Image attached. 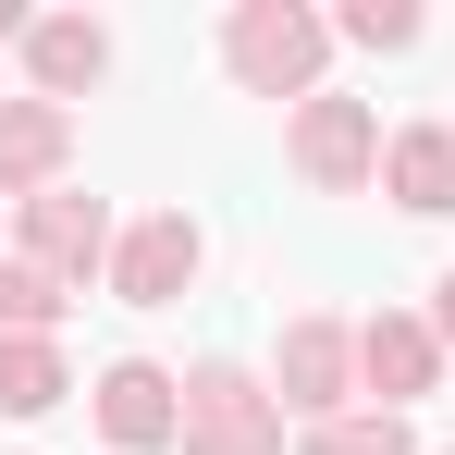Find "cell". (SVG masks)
<instances>
[{"mask_svg":"<svg viewBox=\"0 0 455 455\" xmlns=\"http://www.w3.org/2000/svg\"><path fill=\"white\" fill-rule=\"evenodd\" d=\"M345 381H357V332L345 320H283V357H271L283 419H345Z\"/></svg>","mask_w":455,"mask_h":455,"instance_id":"cell-3","label":"cell"},{"mask_svg":"<svg viewBox=\"0 0 455 455\" xmlns=\"http://www.w3.org/2000/svg\"><path fill=\"white\" fill-rule=\"evenodd\" d=\"M75 160V111L62 99H0V197H50Z\"/></svg>","mask_w":455,"mask_h":455,"instance_id":"cell-8","label":"cell"},{"mask_svg":"<svg viewBox=\"0 0 455 455\" xmlns=\"http://www.w3.org/2000/svg\"><path fill=\"white\" fill-rule=\"evenodd\" d=\"M307 455H406L394 406H345V419H307Z\"/></svg>","mask_w":455,"mask_h":455,"instance_id":"cell-14","label":"cell"},{"mask_svg":"<svg viewBox=\"0 0 455 455\" xmlns=\"http://www.w3.org/2000/svg\"><path fill=\"white\" fill-rule=\"evenodd\" d=\"M99 431L124 455H148V443H185V381L148 370V357H111L99 370Z\"/></svg>","mask_w":455,"mask_h":455,"instance_id":"cell-7","label":"cell"},{"mask_svg":"<svg viewBox=\"0 0 455 455\" xmlns=\"http://www.w3.org/2000/svg\"><path fill=\"white\" fill-rule=\"evenodd\" d=\"M357 381H370L381 406L431 394V381H443V332H431V320H370V332H357Z\"/></svg>","mask_w":455,"mask_h":455,"instance_id":"cell-9","label":"cell"},{"mask_svg":"<svg viewBox=\"0 0 455 455\" xmlns=\"http://www.w3.org/2000/svg\"><path fill=\"white\" fill-rule=\"evenodd\" d=\"M50 406H62V357H50V332L0 345V419H50Z\"/></svg>","mask_w":455,"mask_h":455,"instance_id":"cell-12","label":"cell"},{"mask_svg":"<svg viewBox=\"0 0 455 455\" xmlns=\"http://www.w3.org/2000/svg\"><path fill=\"white\" fill-rule=\"evenodd\" d=\"M62 283H50V271H37V259H0V345H25V332H50V320H62Z\"/></svg>","mask_w":455,"mask_h":455,"instance_id":"cell-13","label":"cell"},{"mask_svg":"<svg viewBox=\"0 0 455 455\" xmlns=\"http://www.w3.org/2000/svg\"><path fill=\"white\" fill-rule=\"evenodd\" d=\"M381 185H394L406 222H443L455 210V124H406V136L381 148Z\"/></svg>","mask_w":455,"mask_h":455,"instance_id":"cell-10","label":"cell"},{"mask_svg":"<svg viewBox=\"0 0 455 455\" xmlns=\"http://www.w3.org/2000/svg\"><path fill=\"white\" fill-rule=\"evenodd\" d=\"M25 259H37V271H50V283L75 296L86 271L111 259V210H99V197H75V185H50V197H25Z\"/></svg>","mask_w":455,"mask_h":455,"instance_id":"cell-6","label":"cell"},{"mask_svg":"<svg viewBox=\"0 0 455 455\" xmlns=\"http://www.w3.org/2000/svg\"><path fill=\"white\" fill-rule=\"evenodd\" d=\"M197 259H210V246H197V222H185V210H148V222L111 246V296H124V307H185Z\"/></svg>","mask_w":455,"mask_h":455,"instance_id":"cell-5","label":"cell"},{"mask_svg":"<svg viewBox=\"0 0 455 455\" xmlns=\"http://www.w3.org/2000/svg\"><path fill=\"white\" fill-rule=\"evenodd\" d=\"M25 75H37V99H75V86L111 75V37H99L86 12H37V25H25Z\"/></svg>","mask_w":455,"mask_h":455,"instance_id":"cell-11","label":"cell"},{"mask_svg":"<svg viewBox=\"0 0 455 455\" xmlns=\"http://www.w3.org/2000/svg\"><path fill=\"white\" fill-rule=\"evenodd\" d=\"M320 50H332V25L320 12H296V0H246L222 25V62H234V86L246 99H320Z\"/></svg>","mask_w":455,"mask_h":455,"instance_id":"cell-1","label":"cell"},{"mask_svg":"<svg viewBox=\"0 0 455 455\" xmlns=\"http://www.w3.org/2000/svg\"><path fill=\"white\" fill-rule=\"evenodd\" d=\"M296 172L320 185V197H357L381 172V124H370V99H307L296 111Z\"/></svg>","mask_w":455,"mask_h":455,"instance_id":"cell-4","label":"cell"},{"mask_svg":"<svg viewBox=\"0 0 455 455\" xmlns=\"http://www.w3.org/2000/svg\"><path fill=\"white\" fill-rule=\"evenodd\" d=\"M345 37H357V50H419V12H406V0H357Z\"/></svg>","mask_w":455,"mask_h":455,"instance_id":"cell-15","label":"cell"},{"mask_svg":"<svg viewBox=\"0 0 455 455\" xmlns=\"http://www.w3.org/2000/svg\"><path fill=\"white\" fill-rule=\"evenodd\" d=\"M185 455H283V394L246 370H197L185 381Z\"/></svg>","mask_w":455,"mask_h":455,"instance_id":"cell-2","label":"cell"},{"mask_svg":"<svg viewBox=\"0 0 455 455\" xmlns=\"http://www.w3.org/2000/svg\"><path fill=\"white\" fill-rule=\"evenodd\" d=\"M431 332H443V345H455V271H443V283H431Z\"/></svg>","mask_w":455,"mask_h":455,"instance_id":"cell-16","label":"cell"}]
</instances>
